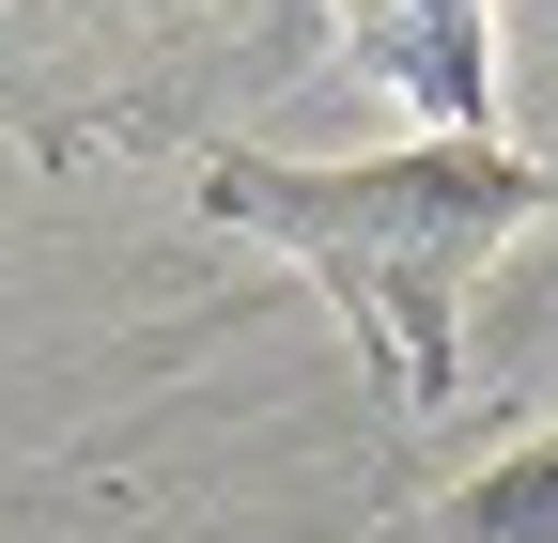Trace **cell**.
<instances>
[{
    "label": "cell",
    "mask_w": 558,
    "mask_h": 543,
    "mask_svg": "<svg viewBox=\"0 0 558 543\" xmlns=\"http://www.w3.org/2000/svg\"><path fill=\"white\" fill-rule=\"evenodd\" d=\"M558 202L543 156L512 141H388V156H248V141H202V218L264 233L279 264H311L326 311L357 326V358L388 373L403 420L450 403V358H465V280L497 264L527 218Z\"/></svg>",
    "instance_id": "6da1fadb"
},
{
    "label": "cell",
    "mask_w": 558,
    "mask_h": 543,
    "mask_svg": "<svg viewBox=\"0 0 558 543\" xmlns=\"http://www.w3.org/2000/svg\"><path fill=\"white\" fill-rule=\"evenodd\" d=\"M341 62L388 94L435 109V141H497V94H481V62H497V32L465 16V0H418V16H341Z\"/></svg>",
    "instance_id": "7a4b0ae2"
},
{
    "label": "cell",
    "mask_w": 558,
    "mask_h": 543,
    "mask_svg": "<svg viewBox=\"0 0 558 543\" xmlns=\"http://www.w3.org/2000/svg\"><path fill=\"white\" fill-rule=\"evenodd\" d=\"M388 543H558V420H527V435H497L481 466H450Z\"/></svg>",
    "instance_id": "3957f363"
}]
</instances>
